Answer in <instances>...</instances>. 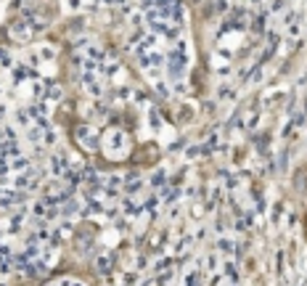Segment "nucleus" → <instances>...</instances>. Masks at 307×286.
I'll list each match as a JSON object with an SVG mask.
<instances>
[{
	"mask_svg": "<svg viewBox=\"0 0 307 286\" xmlns=\"http://www.w3.org/2000/svg\"><path fill=\"white\" fill-rule=\"evenodd\" d=\"M130 143H127V135L122 133V130H109L106 135V154L112 159H122L127 154Z\"/></svg>",
	"mask_w": 307,
	"mask_h": 286,
	"instance_id": "1",
	"label": "nucleus"
},
{
	"mask_svg": "<svg viewBox=\"0 0 307 286\" xmlns=\"http://www.w3.org/2000/svg\"><path fill=\"white\" fill-rule=\"evenodd\" d=\"M112 265H114V255H112V252H103V255L95 257V268L101 270V273H109V270H112Z\"/></svg>",
	"mask_w": 307,
	"mask_h": 286,
	"instance_id": "7",
	"label": "nucleus"
},
{
	"mask_svg": "<svg viewBox=\"0 0 307 286\" xmlns=\"http://www.w3.org/2000/svg\"><path fill=\"white\" fill-rule=\"evenodd\" d=\"M67 162H69L67 154H50V157H48V170L53 172L56 178H64V172L69 170V165H67Z\"/></svg>",
	"mask_w": 307,
	"mask_h": 286,
	"instance_id": "4",
	"label": "nucleus"
},
{
	"mask_svg": "<svg viewBox=\"0 0 307 286\" xmlns=\"http://www.w3.org/2000/svg\"><path fill=\"white\" fill-rule=\"evenodd\" d=\"M56 286H82L80 281H74V278H64V281H58Z\"/></svg>",
	"mask_w": 307,
	"mask_h": 286,
	"instance_id": "14",
	"label": "nucleus"
},
{
	"mask_svg": "<svg viewBox=\"0 0 307 286\" xmlns=\"http://www.w3.org/2000/svg\"><path fill=\"white\" fill-rule=\"evenodd\" d=\"M29 167H32L29 159H24V157H14V162H11V172H16V175L19 172H27Z\"/></svg>",
	"mask_w": 307,
	"mask_h": 286,
	"instance_id": "8",
	"label": "nucleus"
},
{
	"mask_svg": "<svg viewBox=\"0 0 307 286\" xmlns=\"http://www.w3.org/2000/svg\"><path fill=\"white\" fill-rule=\"evenodd\" d=\"M119 186H122V175H106V178L101 180V191L106 193V196H114L117 191H119Z\"/></svg>",
	"mask_w": 307,
	"mask_h": 286,
	"instance_id": "5",
	"label": "nucleus"
},
{
	"mask_svg": "<svg viewBox=\"0 0 307 286\" xmlns=\"http://www.w3.org/2000/svg\"><path fill=\"white\" fill-rule=\"evenodd\" d=\"M58 207H61V214H64V217H77V214L82 212V210H80V201H77L74 196H69L64 204H58Z\"/></svg>",
	"mask_w": 307,
	"mask_h": 286,
	"instance_id": "6",
	"label": "nucleus"
},
{
	"mask_svg": "<svg viewBox=\"0 0 307 286\" xmlns=\"http://www.w3.org/2000/svg\"><path fill=\"white\" fill-rule=\"evenodd\" d=\"M77 141H80V146L85 148V151H95V148H98V135H95V130L90 125L77 127Z\"/></svg>",
	"mask_w": 307,
	"mask_h": 286,
	"instance_id": "2",
	"label": "nucleus"
},
{
	"mask_svg": "<svg viewBox=\"0 0 307 286\" xmlns=\"http://www.w3.org/2000/svg\"><path fill=\"white\" fill-rule=\"evenodd\" d=\"M37 32L32 29V24L27 22L24 16H19L14 24H11V37H16V40H29V37H35Z\"/></svg>",
	"mask_w": 307,
	"mask_h": 286,
	"instance_id": "3",
	"label": "nucleus"
},
{
	"mask_svg": "<svg viewBox=\"0 0 307 286\" xmlns=\"http://www.w3.org/2000/svg\"><path fill=\"white\" fill-rule=\"evenodd\" d=\"M151 186L154 188H165L167 186V170H165V167H159L156 175H151Z\"/></svg>",
	"mask_w": 307,
	"mask_h": 286,
	"instance_id": "9",
	"label": "nucleus"
},
{
	"mask_svg": "<svg viewBox=\"0 0 307 286\" xmlns=\"http://www.w3.org/2000/svg\"><path fill=\"white\" fill-rule=\"evenodd\" d=\"M148 119H151V127H154V130H159V127H162V122H159V112H156L154 106H148Z\"/></svg>",
	"mask_w": 307,
	"mask_h": 286,
	"instance_id": "12",
	"label": "nucleus"
},
{
	"mask_svg": "<svg viewBox=\"0 0 307 286\" xmlns=\"http://www.w3.org/2000/svg\"><path fill=\"white\" fill-rule=\"evenodd\" d=\"M32 3H35V0H32Z\"/></svg>",
	"mask_w": 307,
	"mask_h": 286,
	"instance_id": "15",
	"label": "nucleus"
},
{
	"mask_svg": "<svg viewBox=\"0 0 307 286\" xmlns=\"http://www.w3.org/2000/svg\"><path fill=\"white\" fill-rule=\"evenodd\" d=\"M186 286H199V268H191L186 273Z\"/></svg>",
	"mask_w": 307,
	"mask_h": 286,
	"instance_id": "11",
	"label": "nucleus"
},
{
	"mask_svg": "<svg viewBox=\"0 0 307 286\" xmlns=\"http://www.w3.org/2000/svg\"><path fill=\"white\" fill-rule=\"evenodd\" d=\"M122 284H125V286H135V284H138V273H135V270H125V273H122Z\"/></svg>",
	"mask_w": 307,
	"mask_h": 286,
	"instance_id": "10",
	"label": "nucleus"
},
{
	"mask_svg": "<svg viewBox=\"0 0 307 286\" xmlns=\"http://www.w3.org/2000/svg\"><path fill=\"white\" fill-rule=\"evenodd\" d=\"M217 246H220V252H228V255L233 252V241H231V238H217Z\"/></svg>",
	"mask_w": 307,
	"mask_h": 286,
	"instance_id": "13",
	"label": "nucleus"
}]
</instances>
